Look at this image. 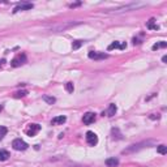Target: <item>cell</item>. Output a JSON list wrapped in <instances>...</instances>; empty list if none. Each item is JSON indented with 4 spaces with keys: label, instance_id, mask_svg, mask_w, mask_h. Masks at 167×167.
Instances as JSON below:
<instances>
[{
    "label": "cell",
    "instance_id": "cell-7",
    "mask_svg": "<svg viewBox=\"0 0 167 167\" xmlns=\"http://www.w3.org/2000/svg\"><path fill=\"white\" fill-rule=\"evenodd\" d=\"M33 5L31 3H22V4H20L17 5L15 9H13V13H17L20 11H29V9H33Z\"/></svg>",
    "mask_w": 167,
    "mask_h": 167
},
{
    "label": "cell",
    "instance_id": "cell-2",
    "mask_svg": "<svg viewBox=\"0 0 167 167\" xmlns=\"http://www.w3.org/2000/svg\"><path fill=\"white\" fill-rule=\"evenodd\" d=\"M80 22H73V21H68V22H64V24H59V25H55L52 26V30L55 31H64L69 28H73V26L78 25Z\"/></svg>",
    "mask_w": 167,
    "mask_h": 167
},
{
    "label": "cell",
    "instance_id": "cell-3",
    "mask_svg": "<svg viewBox=\"0 0 167 167\" xmlns=\"http://www.w3.org/2000/svg\"><path fill=\"white\" fill-rule=\"evenodd\" d=\"M12 146H13V149H15V150H18V152H21V150H26V149H28L29 145L24 141V140L16 139V140H13Z\"/></svg>",
    "mask_w": 167,
    "mask_h": 167
},
{
    "label": "cell",
    "instance_id": "cell-26",
    "mask_svg": "<svg viewBox=\"0 0 167 167\" xmlns=\"http://www.w3.org/2000/svg\"><path fill=\"white\" fill-rule=\"evenodd\" d=\"M162 61H163V63H167V56H166V55L162 58Z\"/></svg>",
    "mask_w": 167,
    "mask_h": 167
},
{
    "label": "cell",
    "instance_id": "cell-13",
    "mask_svg": "<svg viewBox=\"0 0 167 167\" xmlns=\"http://www.w3.org/2000/svg\"><path fill=\"white\" fill-rule=\"evenodd\" d=\"M116 110H117V107H116V104H114V103H111L110 106H109V110H107V116H110V117H112L114 115L116 114Z\"/></svg>",
    "mask_w": 167,
    "mask_h": 167
},
{
    "label": "cell",
    "instance_id": "cell-25",
    "mask_svg": "<svg viewBox=\"0 0 167 167\" xmlns=\"http://www.w3.org/2000/svg\"><path fill=\"white\" fill-rule=\"evenodd\" d=\"M4 63H5V60H4V59H1V60H0V68L4 65Z\"/></svg>",
    "mask_w": 167,
    "mask_h": 167
},
{
    "label": "cell",
    "instance_id": "cell-1",
    "mask_svg": "<svg viewBox=\"0 0 167 167\" xmlns=\"http://www.w3.org/2000/svg\"><path fill=\"white\" fill-rule=\"evenodd\" d=\"M152 144H154L153 141H144V142H140V144H136V145H131L129 148L124 149L123 150V154H131V153H135V152H139V150L144 149L146 146L148 148L149 145H152Z\"/></svg>",
    "mask_w": 167,
    "mask_h": 167
},
{
    "label": "cell",
    "instance_id": "cell-22",
    "mask_svg": "<svg viewBox=\"0 0 167 167\" xmlns=\"http://www.w3.org/2000/svg\"><path fill=\"white\" fill-rule=\"evenodd\" d=\"M114 48H120V43H119V42H114V43H111L109 47H107V50L111 51V50H114Z\"/></svg>",
    "mask_w": 167,
    "mask_h": 167
},
{
    "label": "cell",
    "instance_id": "cell-4",
    "mask_svg": "<svg viewBox=\"0 0 167 167\" xmlns=\"http://www.w3.org/2000/svg\"><path fill=\"white\" fill-rule=\"evenodd\" d=\"M25 63H26V55L25 54H20L11 61V65L12 67H15V68H17V67H21V65L25 64Z\"/></svg>",
    "mask_w": 167,
    "mask_h": 167
},
{
    "label": "cell",
    "instance_id": "cell-21",
    "mask_svg": "<svg viewBox=\"0 0 167 167\" xmlns=\"http://www.w3.org/2000/svg\"><path fill=\"white\" fill-rule=\"evenodd\" d=\"M7 132H8V129H7L5 127L0 125V140H3V139H4V136L7 135Z\"/></svg>",
    "mask_w": 167,
    "mask_h": 167
},
{
    "label": "cell",
    "instance_id": "cell-20",
    "mask_svg": "<svg viewBox=\"0 0 167 167\" xmlns=\"http://www.w3.org/2000/svg\"><path fill=\"white\" fill-rule=\"evenodd\" d=\"M82 43H84L82 41H74L73 44H72V48H73V50H78V48L82 46Z\"/></svg>",
    "mask_w": 167,
    "mask_h": 167
},
{
    "label": "cell",
    "instance_id": "cell-15",
    "mask_svg": "<svg viewBox=\"0 0 167 167\" xmlns=\"http://www.w3.org/2000/svg\"><path fill=\"white\" fill-rule=\"evenodd\" d=\"M9 158V153L7 150H0V161H7Z\"/></svg>",
    "mask_w": 167,
    "mask_h": 167
},
{
    "label": "cell",
    "instance_id": "cell-12",
    "mask_svg": "<svg viewBox=\"0 0 167 167\" xmlns=\"http://www.w3.org/2000/svg\"><path fill=\"white\" fill-rule=\"evenodd\" d=\"M106 165L107 167H116L119 165V159L115 158V157H112V158H107L106 159Z\"/></svg>",
    "mask_w": 167,
    "mask_h": 167
},
{
    "label": "cell",
    "instance_id": "cell-9",
    "mask_svg": "<svg viewBox=\"0 0 167 167\" xmlns=\"http://www.w3.org/2000/svg\"><path fill=\"white\" fill-rule=\"evenodd\" d=\"M82 122L85 124H91L96 122V114L94 112H86L85 115L82 116Z\"/></svg>",
    "mask_w": 167,
    "mask_h": 167
},
{
    "label": "cell",
    "instance_id": "cell-5",
    "mask_svg": "<svg viewBox=\"0 0 167 167\" xmlns=\"http://www.w3.org/2000/svg\"><path fill=\"white\" fill-rule=\"evenodd\" d=\"M86 142L89 144L90 146H96L98 144V136L94 132H91V131L86 132Z\"/></svg>",
    "mask_w": 167,
    "mask_h": 167
},
{
    "label": "cell",
    "instance_id": "cell-6",
    "mask_svg": "<svg viewBox=\"0 0 167 167\" xmlns=\"http://www.w3.org/2000/svg\"><path fill=\"white\" fill-rule=\"evenodd\" d=\"M90 59H94V60H102V59H107L109 55L107 54H103V52H94V51H90L89 55H88Z\"/></svg>",
    "mask_w": 167,
    "mask_h": 167
},
{
    "label": "cell",
    "instance_id": "cell-14",
    "mask_svg": "<svg viewBox=\"0 0 167 167\" xmlns=\"http://www.w3.org/2000/svg\"><path fill=\"white\" fill-rule=\"evenodd\" d=\"M43 101L46 103H48V104H54L55 102H56V98L51 97V96H43Z\"/></svg>",
    "mask_w": 167,
    "mask_h": 167
},
{
    "label": "cell",
    "instance_id": "cell-24",
    "mask_svg": "<svg viewBox=\"0 0 167 167\" xmlns=\"http://www.w3.org/2000/svg\"><path fill=\"white\" fill-rule=\"evenodd\" d=\"M80 4H81V3H74V4H71L69 7H71V8H76V7H78Z\"/></svg>",
    "mask_w": 167,
    "mask_h": 167
},
{
    "label": "cell",
    "instance_id": "cell-18",
    "mask_svg": "<svg viewBox=\"0 0 167 167\" xmlns=\"http://www.w3.org/2000/svg\"><path fill=\"white\" fill-rule=\"evenodd\" d=\"M157 152H158L159 154H163V155H165L166 153H167V146H166V145H159L158 148H157Z\"/></svg>",
    "mask_w": 167,
    "mask_h": 167
},
{
    "label": "cell",
    "instance_id": "cell-23",
    "mask_svg": "<svg viewBox=\"0 0 167 167\" xmlns=\"http://www.w3.org/2000/svg\"><path fill=\"white\" fill-rule=\"evenodd\" d=\"M26 94H28V91H26V90L17 91V93H15V98H22V97H25Z\"/></svg>",
    "mask_w": 167,
    "mask_h": 167
},
{
    "label": "cell",
    "instance_id": "cell-27",
    "mask_svg": "<svg viewBox=\"0 0 167 167\" xmlns=\"http://www.w3.org/2000/svg\"><path fill=\"white\" fill-rule=\"evenodd\" d=\"M3 110V106H1V104H0V111H1Z\"/></svg>",
    "mask_w": 167,
    "mask_h": 167
},
{
    "label": "cell",
    "instance_id": "cell-8",
    "mask_svg": "<svg viewBox=\"0 0 167 167\" xmlns=\"http://www.w3.org/2000/svg\"><path fill=\"white\" fill-rule=\"evenodd\" d=\"M39 131H41V125H39V124H30V125H29V129L26 131V133L31 137V136L37 135Z\"/></svg>",
    "mask_w": 167,
    "mask_h": 167
},
{
    "label": "cell",
    "instance_id": "cell-16",
    "mask_svg": "<svg viewBox=\"0 0 167 167\" xmlns=\"http://www.w3.org/2000/svg\"><path fill=\"white\" fill-rule=\"evenodd\" d=\"M154 21H155V20H154V18H152V20H150V21L148 22V25H146V26H148V29H154V30H158L159 26H158V25H155V24H154Z\"/></svg>",
    "mask_w": 167,
    "mask_h": 167
},
{
    "label": "cell",
    "instance_id": "cell-19",
    "mask_svg": "<svg viewBox=\"0 0 167 167\" xmlns=\"http://www.w3.org/2000/svg\"><path fill=\"white\" fill-rule=\"evenodd\" d=\"M65 90H67L68 93H73V90H74L73 82H67L65 84Z\"/></svg>",
    "mask_w": 167,
    "mask_h": 167
},
{
    "label": "cell",
    "instance_id": "cell-17",
    "mask_svg": "<svg viewBox=\"0 0 167 167\" xmlns=\"http://www.w3.org/2000/svg\"><path fill=\"white\" fill-rule=\"evenodd\" d=\"M166 46H167V43H166V42H163V41H162V42H159V43H155L152 48L155 51V50H159V48H165Z\"/></svg>",
    "mask_w": 167,
    "mask_h": 167
},
{
    "label": "cell",
    "instance_id": "cell-11",
    "mask_svg": "<svg viewBox=\"0 0 167 167\" xmlns=\"http://www.w3.org/2000/svg\"><path fill=\"white\" fill-rule=\"evenodd\" d=\"M65 122H67V117H65L64 115H60V116H56V117H54L52 119V124L54 125H59V124H64Z\"/></svg>",
    "mask_w": 167,
    "mask_h": 167
},
{
    "label": "cell",
    "instance_id": "cell-10",
    "mask_svg": "<svg viewBox=\"0 0 167 167\" xmlns=\"http://www.w3.org/2000/svg\"><path fill=\"white\" fill-rule=\"evenodd\" d=\"M139 7H142V4H131V5H125V7H122V8H117L116 11H114L115 13H120V12H128L129 9H136Z\"/></svg>",
    "mask_w": 167,
    "mask_h": 167
}]
</instances>
